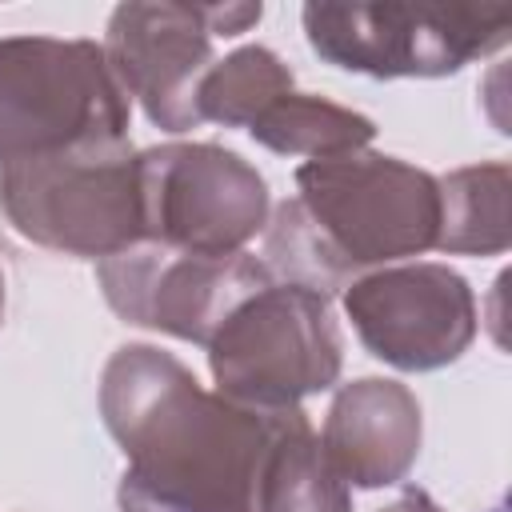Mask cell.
Masks as SVG:
<instances>
[{"instance_id":"cell-1","label":"cell","mask_w":512,"mask_h":512,"mask_svg":"<svg viewBox=\"0 0 512 512\" xmlns=\"http://www.w3.org/2000/svg\"><path fill=\"white\" fill-rule=\"evenodd\" d=\"M100 416L124 452L120 512H256L276 412L200 388L156 344H124L104 364Z\"/></svg>"},{"instance_id":"cell-2","label":"cell","mask_w":512,"mask_h":512,"mask_svg":"<svg viewBox=\"0 0 512 512\" xmlns=\"http://www.w3.org/2000/svg\"><path fill=\"white\" fill-rule=\"evenodd\" d=\"M0 208L24 240L100 264L144 244L136 148L132 140H96L4 164Z\"/></svg>"},{"instance_id":"cell-3","label":"cell","mask_w":512,"mask_h":512,"mask_svg":"<svg viewBox=\"0 0 512 512\" xmlns=\"http://www.w3.org/2000/svg\"><path fill=\"white\" fill-rule=\"evenodd\" d=\"M132 104L104 44L56 36L0 40V168L76 144L128 140Z\"/></svg>"},{"instance_id":"cell-4","label":"cell","mask_w":512,"mask_h":512,"mask_svg":"<svg viewBox=\"0 0 512 512\" xmlns=\"http://www.w3.org/2000/svg\"><path fill=\"white\" fill-rule=\"evenodd\" d=\"M328 304L332 300L280 280L244 296L204 344L216 392L256 412H280L332 388L344 344Z\"/></svg>"},{"instance_id":"cell-5","label":"cell","mask_w":512,"mask_h":512,"mask_svg":"<svg viewBox=\"0 0 512 512\" xmlns=\"http://www.w3.org/2000/svg\"><path fill=\"white\" fill-rule=\"evenodd\" d=\"M296 200L352 272L436 248L440 180L384 152H340L296 168Z\"/></svg>"},{"instance_id":"cell-6","label":"cell","mask_w":512,"mask_h":512,"mask_svg":"<svg viewBox=\"0 0 512 512\" xmlns=\"http://www.w3.org/2000/svg\"><path fill=\"white\" fill-rule=\"evenodd\" d=\"M300 20L320 60L376 80L452 76L504 48L512 32L504 4H304Z\"/></svg>"},{"instance_id":"cell-7","label":"cell","mask_w":512,"mask_h":512,"mask_svg":"<svg viewBox=\"0 0 512 512\" xmlns=\"http://www.w3.org/2000/svg\"><path fill=\"white\" fill-rule=\"evenodd\" d=\"M144 240L196 252L232 256L268 224L264 176L220 144H156L136 152Z\"/></svg>"},{"instance_id":"cell-8","label":"cell","mask_w":512,"mask_h":512,"mask_svg":"<svg viewBox=\"0 0 512 512\" xmlns=\"http://www.w3.org/2000/svg\"><path fill=\"white\" fill-rule=\"evenodd\" d=\"M260 4H120L108 16L104 56L144 116L164 132L200 124L196 92L216 64L212 40L260 24Z\"/></svg>"},{"instance_id":"cell-9","label":"cell","mask_w":512,"mask_h":512,"mask_svg":"<svg viewBox=\"0 0 512 512\" xmlns=\"http://www.w3.org/2000/svg\"><path fill=\"white\" fill-rule=\"evenodd\" d=\"M96 280L120 320L208 344L224 316L272 276L252 252L196 256L144 240L100 260Z\"/></svg>"},{"instance_id":"cell-10","label":"cell","mask_w":512,"mask_h":512,"mask_svg":"<svg viewBox=\"0 0 512 512\" xmlns=\"http://www.w3.org/2000/svg\"><path fill=\"white\" fill-rule=\"evenodd\" d=\"M344 312L360 344L404 372H432L464 356L476 336V296L460 272L436 260L376 268L344 288Z\"/></svg>"},{"instance_id":"cell-11","label":"cell","mask_w":512,"mask_h":512,"mask_svg":"<svg viewBox=\"0 0 512 512\" xmlns=\"http://www.w3.org/2000/svg\"><path fill=\"white\" fill-rule=\"evenodd\" d=\"M420 400L408 384L364 376L344 384L324 416L320 448L348 488H388L420 456Z\"/></svg>"},{"instance_id":"cell-12","label":"cell","mask_w":512,"mask_h":512,"mask_svg":"<svg viewBox=\"0 0 512 512\" xmlns=\"http://www.w3.org/2000/svg\"><path fill=\"white\" fill-rule=\"evenodd\" d=\"M256 512H352V488L332 472L300 408H280L256 480Z\"/></svg>"},{"instance_id":"cell-13","label":"cell","mask_w":512,"mask_h":512,"mask_svg":"<svg viewBox=\"0 0 512 512\" xmlns=\"http://www.w3.org/2000/svg\"><path fill=\"white\" fill-rule=\"evenodd\" d=\"M436 248L448 256H500L508 248V164H468L440 180Z\"/></svg>"},{"instance_id":"cell-14","label":"cell","mask_w":512,"mask_h":512,"mask_svg":"<svg viewBox=\"0 0 512 512\" xmlns=\"http://www.w3.org/2000/svg\"><path fill=\"white\" fill-rule=\"evenodd\" d=\"M248 136L280 156H340V152H356L368 148L376 136V124L364 112L340 108L324 96H308V92H284L280 100H272L248 128Z\"/></svg>"},{"instance_id":"cell-15","label":"cell","mask_w":512,"mask_h":512,"mask_svg":"<svg viewBox=\"0 0 512 512\" xmlns=\"http://www.w3.org/2000/svg\"><path fill=\"white\" fill-rule=\"evenodd\" d=\"M292 92V68L264 44H244L216 60L196 92L200 124L216 120L224 128H252V120Z\"/></svg>"},{"instance_id":"cell-16","label":"cell","mask_w":512,"mask_h":512,"mask_svg":"<svg viewBox=\"0 0 512 512\" xmlns=\"http://www.w3.org/2000/svg\"><path fill=\"white\" fill-rule=\"evenodd\" d=\"M264 268L272 280L280 284H296L308 288L324 300L340 296L356 272L348 264H340V256L324 244V236L316 232V224L308 220L304 204L292 196L284 204H276V212L264 224Z\"/></svg>"},{"instance_id":"cell-17","label":"cell","mask_w":512,"mask_h":512,"mask_svg":"<svg viewBox=\"0 0 512 512\" xmlns=\"http://www.w3.org/2000/svg\"><path fill=\"white\" fill-rule=\"evenodd\" d=\"M380 512H444V508H440L424 488H404V492H400L392 504H384Z\"/></svg>"},{"instance_id":"cell-18","label":"cell","mask_w":512,"mask_h":512,"mask_svg":"<svg viewBox=\"0 0 512 512\" xmlns=\"http://www.w3.org/2000/svg\"><path fill=\"white\" fill-rule=\"evenodd\" d=\"M0 320H4V272H0Z\"/></svg>"}]
</instances>
